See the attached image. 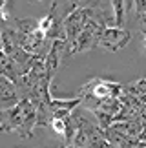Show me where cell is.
I'll list each match as a JSON object with an SVG mask.
<instances>
[{
	"label": "cell",
	"mask_w": 146,
	"mask_h": 148,
	"mask_svg": "<svg viewBox=\"0 0 146 148\" xmlns=\"http://www.w3.org/2000/svg\"><path fill=\"white\" fill-rule=\"evenodd\" d=\"M37 124V108L29 99H20L13 108L0 110V132H16L20 137H31Z\"/></svg>",
	"instance_id": "6da1fadb"
},
{
	"label": "cell",
	"mask_w": 146,
	"mask_h": 148,
	"mask_svg": "<svg viewBox=\"0 0 146 148\" xmlns=\"http://www.w3.org/2000/svg\"><path fill=\"white\" fill-rule=\"evenodd\" d=\"M132 40L130 31L121 27H106L99 38V46L106 51H119Z\"/></svg>",
	"instance_id": "277c9868"
},
{
	"label": "cell",
	"mask_w": 146,
	"mask_h": 148,
	"mask_svg": "<svg viewBox=\"0 0 146 148\" xmlns=\"http://www.w3.org/2000/svg\"><path fill=\"white\" fill-rule=\"evenodd\" d=\"M122 93V84L113 82V81H106V79L95 77L89 82H86L84 86L78 90V97H95L99 101L108 99V97H119Z\"/></svg>",
	"instance_id": "7a4b0ae2"
},
{
	"label": "cell",
	"mask_w": 146,
	"mask_h": 148,
	"mask_svg": "<svg viewBox=\"0 0 146 148\" xmlns=\"http://www.w3.org/2000/svg\"><path fill=\"white\" fill-rule=\"evenodd\" d=\"M143 37H144V46H146V35H143Z\"/></svg>",
	"instance_id": "ffe728a7"
},
{
	"label": "cell",
	"mask_w": 146,
	"mask_h": 148,
	"mask_svg": "<svg viewBox=\"0 0 146 148\" xmlns=\"http://www.w3.org/2000/svg\"><path fill=\"white\" fill-rule=\"evenodd\" d=\"M0 38H2V51L8 57H11L20 48L18 33H16V29L13 26H2V29H0Z\"/></svg>",
	"instance_id": "8992f818"
},
{
	"label": "cell",
	"mask_w": 146,
	"mask_h": 148,
	"mask_svg": "<svg viewBox=\"0 0 146 148\" xmlns=\"http://www.w3.org/2000/svg\"><path fill=\"white\" fill-rule=\"evenodd\" d=\"M91 113L95 115V119H97V124L100 126V130H106V128H110L111 124H113V117H111L110 113H104L100 110H93Z\"/></svg>",
	"instance_id": "30bf717a"
},
{
	"label": "cell",
	"mask_w": 146,
	"mask_h": 148,
	"mask_svg": "<svg viewBox=\"0 0 146 148\" xmlns=\"http://www.w3.org/2000/svg\"><path fill=\"white\" fill-rule=\"evenodd\" d=\"M133 9H135V15L137 16L146 15V0H137V2L133 4Z\"/></svg>",
	"instance_id": "7c38bea8"
},
{
	"label": "cell",
	"mask_w": 146,
	"mask_h": 148,
	"mask_svg": "<svg viewBox=\"0 0 146 148\" xmlns=\"http://www.w3.org/2000/svg\"><path fill=\"white\" fill-rule=\"evenodd\" d=\"M139 24H141V33H143V35H146V15L139 16Z\"/></svg>",
	"instance_id": "5bb4252c"
},
{
	"label": "cell",
	"mask_w": 146,
	"mask_h": 148,
	"mask_svg": "<svg viewBox=\"0 0 146 148\" xmlns=\"http://www.w3.org/2000/svg\"><path fill=\"white\" fill-rule=\"evenodd\" d=\"M111 9H113V27L124 29L126 13L130 9H133V4L132 2H111Z\"/></svg>",
	"instance_id": "ba28073f"
},
{
	"label": "cell",
	"mask_w": 146,
	"mask_h": 148,
	"mask_svg": "<svg viewBox=\"0 0 146 148\" xmlns=\"http://www.w3.org/2000/svg\"><path fill=\"white\" fill-rule=\"evenodd\" d=\"M8 5V2H4V0H0V13H2V9Z\"/></svg>",
	"instance_id": "e0dca14e"
},
{
	"label": "cell",
	"mask_w": 146,
	"mask_h": 148,
	"mask_svg": "<svg viewBox=\"0 0 146 148\" xmlns=\"http://www.w3.org/2000/svg\"><path fill=\"white\" fill-rule=\"evenodd\" d=\"M137 86V90L144 95V99H146V79H141V81H137V82H133Z\"/></svg>",
	"instance_id": "4fadbf2b"
},
{
	"label": "cell",
	"mask_w": 146,
	"mask_h": 148,
	"mask_svg": "<svg viewBox=\"0 0 146 148\" xmlns=\"http://www.w3.org/2000/svg\"><path fill=\"white\" fill-rule=\"evenodd\" d=\"M91 13H93V8H82V5H78L68 18H66L64 33H66V42H68V46H70V55H71V49L75 46L78 35L82 33L86 22L89 20V16H91Z\"/></svg>",
	"instance_id": "3957f363"
},
{
	"label": "cell",
	"mask_w": 146,
	"mask_h": 148,
	"mask_svg": "<svg viewBox=\"0 0 146 148\" xmlns=\"http://www.w3.org/2000/svg\"><path fill=\"white\" fill-rule=\"evenodd\" d=\"M121 108H122V104H121L119 97H108V99H102V101H100V104H99L97 110L104 112V113H110L111 117H115L117 113L121 112Z\"/></svg>",
	"instance_id": "9c48e42d"
},
{
	"label": "cell",
	"mask_w": 146,
	"mask_h": 148,
	"mask_svg": "<svg viewBox=\"0 0 146 148\" xmlns=\"http://www.w3.org/2000/svg\"><path fill=\"white\" fill-rule=\"evenodd\" d=\"M141 121H143V123H146V104H143V106H141Z\"/></svg>",
	"instance_id": "2e32d148"
},
{
	"label": "cell",
	"mask_w": 146,
	"mask_h": 148,
	"mask_svg": "<svg viewBox=\"0 0 146 148\" xmlns=\"http://www.w3.org/2000/svg\"><path fill=\"white\" fill-rule=\"evenodd\" d=\"M60 148H75V146H66V145H62V146H60Z\"/></svg>",
	"instance_id": "ac0fdd59"
},
{
	"label": "cell",
	"mask_w": 146,
	"mask_h": 148,
	"mask_svg": "<svg viewBox=\"0 0 146 148\" xmlns=\"http://www.w3.org/2000/svg\"><path fill=\"white\" fill-rule=\"evenodd\" d=\"M143 126H144L143 121H124V123L111 124V128L122 135H126V137H139V134L143 132Z\"/></svg>",
	"instance_id": "52a82bcc"
},
{
	"label": "cell",
	"mask_w": 146,
	"mask_h": 148,
	"mask_svg": "<svg viewBox=\"0 0 146 148\" xmlns=\"http://www.w3.org/2000/svg\"><path fill=\"white\" fill-rule=\"evenodd\" d=\"M137 139H141V141H144V143H146V123H144V126H143V132L139 134V137H137Z\"/></svg>",
	"instance_id": "9a60e30c"
},
{
	"label": "cell",
	"mask_w": 146,
	"mask_h": 148,
	"mask_svg": "<svg viewBox=\"0 0 146 148\" xmlns=\"http://www.w3.org/2000/svg\"><path fill=\"white\" fill-rule=\"evenodd\" d=\"M0 51H2V38H0Z\"/></svg>",
	"instance_id": "d6986e66"
},
{
	"label": "cell",
	"mask_w": 146,
	"mask_h": 148,
	"mask_svg": "<svg viewBox=\"0 0 146 148\" xmlns=\"http://www.w3.org/2000/svg\"><path fill=\"white\" fill-rule=\"evenodd\" d=\"M49 126L55 130V134H59V135L64 137V134H66V121H64V119H51Z\"/></svg>",
	"instance_id": "8fae6325"
},
{
	"label": "cell",
	"mask_w": 146,
	"mask_h": 148,
	"mask_svg": "<svg viewBox=\"0 0 146 148\" xmlns=\"http://www.w3.org/2000/svg\"><path fill=\"white\" fill-rule=\"evenodd\" d=\"M70 55V46L66 40H53L51 48H49L46 55V73L53 75L57 71V68L60 66V60H64Z\"/></svg>",
	"instance_id": "5b68a950"
}]
</instances>
